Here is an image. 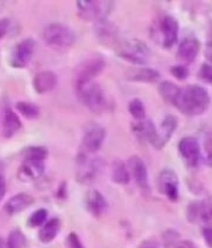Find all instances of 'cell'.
<instances>
[{
  "label": "cell",
  "instance_id": "6da1fadb",
  "mask_svg": "<svg viewBox=\"0 0 212 248\" xmlns=\"http://www.w3.org/2000/svg\"><path fill=\"white\" fill-rule=\"evenodd\" d=\"M211 97L204 87L198 85H189L181 88L175 107L185 116L196 117L204 114L209 109Z\"/></svg>",
  "mask_w": 212,
  "mask_h": 248
},
{
  "label": "cell",
  "instance_id": "7a4b0ae2",
  "mask_svg": "<svg viewBox=\"0 0 212 248\" xmlns=\"http://www.w3.org/2000/svg\"><path fill=\"white\" fill-rule=\"evenodd\" d=\"M78 101L96 114H102L110 109V101L103 87L96 81L75 88Z\"/></svg>",
  "mask_w": 212,
  "mask_h": 248
},
{
  "label": "cell",
  "instance_id": "3957f363",
  "mask_svg": "<svg viewBox=\"0 0 212 248\" xmlns=\"http://www.w3.org/2000/svg\"><path fill=\"white\" fill-rule=\"evenodd\" d=\"M114 48L121 59L136 65H144L151 56L149 46L139 39H122Z\"/></svg>",
  "mask_w": 212,
  "mask_h": 248
},
{
  "label": "cell",
  "instance_id": "277c9868",
  "mask_svg": "<svg viewBox=\"0 0 212 248\" xmlns=\"http://www.w3.org/2000/svg\"><path fill=\"white\" fill-rule=\"evenodd\" d=\"M44 43L55 50L70 48L76 41L74 30L60 23H50L43 30Z\"/></svg>",
  "mask_w": 212,
  "mask_h": 248
},
{
  "label": "cell",
  "instance_id": "5b68a950",
  "mask_svg": "<svg viewBox=\"0 0 212 248\" xmlns=\"http://www.w3.org/2000/svg\"><path fill=\"white\" fill-rule=\"evenodd\" d=\"M106 67V60L101 55H93L83 60L75 70L74 88L93 82L96 77L102 74Z\"/></svg>",
  "mask_w": 212,
  "mask_h": 248
},
{
  "label": "cell",
  "instance_id": "8992f818",
  "mask_svg": "<svg viewBox=\"0 0 212 248\" xmlns=\"http://www.w3.org/2000/svg\"><path fill=\"white\" fill-rule=\"evenodd\" d=\"M102 169V159L91 156V154L83 150L78 153L76 159V179L78 183L85 184V185L93 183L99 176Z\"/></svg>",
  "mask_w": 212,
  "mask_h": 248
},
{
  "label": "cell",
  "instance_id": "52a82bcc",
  "mask_svg": "<svg viewBox=\"0 0 212 248\" xmlns=\"http://www.w3.org/2000/svg\"><path fill=\"white\" fill-rule=\"evenodd\" d=\"M114 4L112 1H96V0H81L77 1V14L85 21H99L108 19Z\"/></svg>",
  "mask_w": 212,
  "mask_h": 248
},
{
  "label": "cell",
  "instance_id": "ba28073f",
  "mask_svg": "<svg viewBox=\"0 0 212 248\" xmlns=\"http://www.w3.org/2000/svg\"><path fill=\"white\" fill-rule=\"evenodd\" d=\"M35 40L31 37H26L16 44L13 47L9 63L14 68H25L31 62L32 56L35 54Z\"/></svg>",
  "mask_w": 212,
  "mask_h": 248
},
{
  "label": "cell",
  "instance_id": "9c48e42d",
  "mask_svg": "<svg viewBox=\"0 0 212 248\" xmlns=\"http://www.w3.org/2000/svg\"><path fill=\"white\" fill-rule=\"evenodd\" d=\"M106 139V129L97 123L87 124L85 128L82 138V147L81 150L88 153V154H94L102 148Z\"/></svg>",
  "mask_w": 212,
  "mask_h": 248
},
{
  "label": "cell",
  "instance_id": "30bf717a",
  "mask_svg": "<svg viewBox=\"0 0 212 248\" xmlns=\"http://www.w3.org/2000/svg\"><path fill=\"white\" fill-rule=\"evenodd\" d=\"M94 35L102 45L110 47H116L122 40L118 26L108 19L99 20L94 23Z\"/></svg>",
  "mask_w": 212,
  "mask_h": 248
},
{
  "label": "cell",
  "instance_id": "8fae6325",
  "mask_svg": "<svg viewBox=\"0 0 212 248\" xmlns=\"http://www.w3.org/2000/svg\"><path fill=\"white\" fill-rule=\"evenodd\" d=\"M127 167L128 170H129L130 178H133L139 189L143 192H150L149 174H148V169L144 160L138 155H132L128 159Z\"/></svg>",
  "mask_w": 212,
  "mask_h": 248
},
{
  "label": "cell",
  "instance_id": "7c38bea8",
  "mask_svg": "<svg viewBox=\"0 0 212 248\" xmlns=\"http://www.w3.org/2000/svg\"><path fill=\"white\" fill-rule=\"evenodd\" d=\"M186 218L190 223L211 222L212 221V199L191 201L187 205Z\"/></svg>",
  "mask_w": 212,
  "mask_h": 248
},
{
  "label": "cell",
  "instance_id": "4fadbf2b",
  "mask_svg": "<svg viewBox=\"0 0 212 248\" xmlns=\"http://www.w3.org/2000/svg\"><path fill=\"white\" fill-rule=\"evenodd\" d=\"M179 153L185 163L191 168L197 167L202 161V152H201L200 143L194 137H185L179 141Z\"/></svg>",
  "mask_w": 212,
  "mask_h": 248
},
{
  "label": "cell",
  "instance_id": "5bb4252c",
  "mask_svg": "<svg viewBox=\"0 0 212 248\" xmlns=\"http://www.w3.org/2000/svg\"><path fill=\"white\" fill-rule=\"evenodd\" d=\"M159 191L170 201L179 200V178L174 170L163 169L158 178Z\"/></svg>",
  "mask_w": 212,
  "mask_h": 248
},
{
  "label": "cell",
  "instance_id": "9a60e30c",
  "mask_svg": "<svg viewBox=\"0 0 212 248\" xmlns=\"http://www.w3.org/2000/svg\"><path fill=\"white\" fill-rule=\"evenodd\" d=\"M200 41L195 36H186L179 44L176 57H178L181 65L187 66L195 61L198 52H200Z\"/></svg>",
  "mask_w": 212,
  "mask_h": 248
},
{
  "label": "cell",
  "instance_id": "2e32d148",
  "mask_svg": "<svg viewBox=\"0 0 212 248\" xmlns=\"http://www.w3.org/2000/svg\"><path fill=\"white\" fill-rule=\"evenodd\" d=\"M160 31L163 35V46L167 48L173 47L179 39V21L171 15H165L160 21Z\"/></svg>",
  "mask_w": 212,
  "mask_h": 248
},
{
  "label": "cell",
  "instance_id": "e0dca14e",
  "mask_svg": "<svg viewBox=\"0 0 212 248\" xmlns=\"http://www.w3.org/2000/svg\"><path fill=\"white\" fill-rule=\"evenodd\" d=\"M44 172H45V161L23 159V163L17 171V176L23 181H35L41 178Z\"/></svg>",
  "mask_w": 212,
  "mask_h": 248
},
{
  "label": "cell",
  "instance_id": "ac0fdd59",
  "mask_svg": "<svg viewBox=\"0 0 212 248\" xmlns=\"http://www.w3.org/2000/svg\"><path fill=\"white\" fill-rule=\"evenodd\" d=\"M86 209L91 215L96 218H99L101 216L107 212L109 209L107 199L103 196L102 192H99L98 190H90L86 195Z\"/></svg>",
  "mask_w": 212,
  "mask_h": 248
},
{
  "label": "cell",
  "instance_id": "d6986e66",
  "mask_svg": "<svg viewBox=\"0 0 212 248\" xmlns=\"http://www.w3.org/2000/svg\"><path fill=\"white\" fill-rule=\"evenodd\" d=\"M32 203H34V198L31 195L26 194V192H20V194L12 196L4 203V211L13 216V215H17L20 212L25 211Z\"/></svg>",
  "mask_w": 212,
  "mask_h": 248
},
{
  "label": "cell",
  "instance_id": "ffe728a7",
  "mask_svg": "<svg viewBox=\"0 0 212 248\" xmlns=\"http://www.w3.org/2000/svg\"><path fill=\"white\" fill-rule=\"evenodd\" d=\"M57 75L52 71H41L39 74H36L32 79V86L36 93L39 94H44V93L51 92L55 87L57 86Z\"/></svg>",
  "mask_w": 212,
  "mask_h": 248
},
{
  "label": "cell",
  "instance_id": "44dd1931",
  "mask_svg": "<svg viewBox=\"0 0 212 248\" xmlns=\"http://www.w3.org/2000/svg\"><path fill=\"white\" fill-rule=\"evenodd\" d=\"M178 118L175 116H173V114H167V116L164 117V119H163V122L160 124V127L158 128V149H161V148H164L167 145V141L170 140V138L175 133L176 128H178Z\"/></svg>",
  "mask_w": 212,
  "mask_h": 248
},
{
  "label": "cell",
  "instance_id": "7402d4cb",
  "mask_svg": "<svg viewBox=\"0 0 212 248\" xmlns=\"http://www.w3.org/2000/svg\"><path fill=\"white\" fill-rule=\"evenodd\" d=\"M21 121L19 116L12 109H6L4 112L3 122H1V136L5 139H10L16 134L21 128Z\"/></svg>",
  "mask_w": 212,
  "mask_h": 248
},
{
  "label": "cell",
  "instance_id": "603a6c76",
  "mask_svg": "<svg viewBox=\"0 0 212 248\" xmlns=\"http://www.w3.org/2000/svg\"><path fill=\"white\" fill-rule=\"evenodd\" d=\"M60 230H61V221L57 217H52L50 220L46 221L41 229L39 231V240L40 242L45 243H51L52 241L57 237V234L60 233Z\"/></svg>",
  "mask_w": 212,
  "mask_h": 248
},
{
  "label": "cell",
  "instance_id": "cb8c5ba5",
  "mask_svg": "<svg viewBox=\"0 0 212 248\" xmlns=\"http://www.w3.org/2000/svg\"><path fill=\"white\" fill-rule=\"evenodd\" d=\"M158 92L165 103L175 106L176 101H178L179 96H180L181 87H179L176 83L169 81V79H165V81H161L159 83Z\"/></svg>",
  "mask_w": 212,
  "mask_h": 248
},
{
  "label": "cell",
  "instance_id": "d4e9b609",
  "mask_svg": "<svg viewBox=\"0 0 212 248\" xmlns=\"http://www.w3.org/2000/svg\"><path fill=\"white\" fill-rule=\"evenodd\" d=\"M128 78L133 82H141V83H156L160 81V74L155 68L141 67L133 70L128 75Z\"/></svg>",
  "mask_w": 212,
  "mask_h": 248
},
{
  "label": "cell",
  "instance_id": "484cf974",
  "mask_svg": "<svg viewBox=\"0 0 212 248\" xmlns=\"http://www.w3.org/2000/svg\"><path fill=\"white\" fill-rule=\"evenodd\" d=\"M112 180L118 185H127L130 181V174L127 164L121 159H116L112 163Z\"/></svg>",
  "mask_w": 212,
  "mask_h": 248
},
{
  "label": "cell",
  "instance_id": "4316f807",
  "mask_svg": "<svg viewBox=\"0 0 212 248\" xmlns=\"http://www.w3.org/2000/svg\"><path fill=\"white\" fill-rule=\"evenodd\" d=\"M16 110L28 119H35L40 116V108L31 102L20 101L16 103Z\"/></svg>",
  "mask_w": 212,
  "mask_h": 248
},
{
  "label": "cell",
  "instance_id": "83f0119b",
  "mask_svg": "<svg viewBox=\"0 0 212 248\" xmlns=\"http://www.w3.org/2000/svg\"><path fill=\"white\" fill-rule=\"evenodd\" d=\"M48 156V152L45 147L40 145H32L23 152V159H34V160L45 161Z\"/></svg>",
  "mask_w": 212,
  "mask_h": 248
},
{
  "label": "cell",
  "instance_id": "f1b7e54d",
  "mask_svg": "<svg viewBox=\"0 0 212 248\" xmlns=\"http://www.w3.org/2000/svg\"><path fill=\"white\" fill-rule=\"evenodd\" d=\"M28 242H26V237L20 230H13L8 234V240H6V248H26Z\"/></svg>",
  "mask_w": 212,
  "mask_h": 248
},
{
  "label": "cell",
  "instance_id": "f546056e",
  "mask_svg": "<svg viewBox=\"0 0 212 248\" xmlns=\"http://www.w3.org/2000/svg\"><path fill=\"white\" fill-rule=\"evenodd\" d=\"M128 110H129L130 116L133 117V119H136V122H140L145 119V106L141 102V99H132L129 102V105H128Z\"/></svg>",
  "mask_w": 212,
  "mask_h": 248
},
{
  "label": "cell",
  "instance_id": "4dcf8cb0",
  "mask_svg": "<svg viewBox=\"0 0 212 248\" xmlns=\"http://www.w3.org/2000/svg\"><path fill=\"white\" fill-rule=\"evenodd\" d=\"M47 210L45 209H40L36 210L35 212H32L31 216L29 217V221H28V226L30 227H40V226H43L44 223L47 221Z\"/></svg>",
  "mask_w": 212,
  "mask_h": 248
},
{
  "label": "cell",
  "instance_id": "1f68e13d",
  "mask_svg": "<svg viewBox=\"0 0 212 248\" xmlns=\"http://www.w3.org/2000/svg\"><path fill=\"white\" fill-rule=\"evenodd\" d=\"M198 77L201 78V81H204L207 85L212 86V65L209 62H205L202 63L198 71Z\"/></svg>",
  "mask_w": 212,
  "mask_h": 248
},
{
  "label": "cell",
  "instance_id": "d6a6232c",
  "mask_svg": "<svg viewBox=\"0 0 212 248\" xmlns=\"http://www.w3.org/2000/svg\"><path fill=\"white\" fill-rule=\"evenodd\" d=\"M163 238H164V243L167 248H174V246L180 241V234L175 230H169L163 234Z\"/></svg>",
  "mask_w": 212,
  "mask_h": 248
},
{
  "label": "cell",
  "instance_id": "836d02e7",
  "mask_svg": "<svg viewBox=\"0 0 212 248\" xmlns=\"http://www.w3.org/2000/svg\"><path fill=\"white\" fill-rule=\"evenodd\" d=\"M170 72H171V75L178 79H186L190 74L187 66L181 65V63H179V65H175V66H171V67H170Z\"/></svg>",
  "mask_w": 212,
  "mask_h": 248
},
{
  "label": "cell",
  "instance_id": "e575fe53",
  "mask_svg": "<svg viewBox=\"0 0 212 248\" xmlns=\"http://www.w3.org/2000/svg\"><path fill=\"white\" fill-rule=\"evenodd\" d=\"M66 245H67V248H86L78 234L75 233V232H71V233L67 234Z\"/></svg>",
  "mask_w": 212,
  "mask_h": 248
},
{
  "label": "cell",
  "instance_id": "d590c367",
  "mask_svg": "<svg viewBox=\"0 0 212 248\" xmlns=\"http://www.w3.org/2000/svg\"><path fill=\"white\" fill-rule=\"evenodd\" d=\"M202 160L206 165L212 168V138H207L204 144V156Z\"/></svg>",
  "mask_w": 212,
  "mask_h": 248
},
{
  "label": "cell",
  "instance_id": "8d00e7d4",
  "mask_svg": "<svg viewBox=\"0 0 212 248\" xmlns=\"http://www.w3.org/2000/svg\"><path fill=\"white\" fill-rule=\"evenodd\" d=\"M10 25H12V21L9 17H3L0 19V40L3 39L6 34L10 30Z\"/></svg>",
  "mask_w": 212,
  "mask_h": 248
},
{
  "label": "cell",
  "instance_id": "74e56055",
  "mask_svg": "<svg viewBox=\"0 0 212 248\" xmlns=\"http://www.w3.org/2000/svg\"><path fill=\"white\" fill-rule=\"evenodd\" d=\"M202 236H204L207 246L212 248V221L204 227V230H202Z\"/></svg>",
  "mask_w": 212,
  "mask_h": 248
},
{
  "label": "cell",
  "instance_id": "f35d334b",
  "mask_svg": "<svg viewBox=\"0 0 212 248\" xmlns=\"http://www.w3.org/2000/svg\"><path fill=\"white\" fill-rule=\"evenodd\" d=\"M174 248H198V247L195 245V243L191 242V241L189 240H180L175 246H174Z\"/></svg>",
  "mask_w": 212,
  "mask_h": 248
},
{
  "label": "cell",
  "instance_id": "ab89813d",
  "mask_svg": "<svg viewBox=\"0 0 212 248\" xmlns=\"http://www.w3.org/2000/svg\"><path fill=\"white\" fill-rule=\"evenodd\" d=\"M205 57L209 61V63L212 65V40H209L206 44V47H205Z\"/></svg>",
  "mask_w": 212,
  "mask_h": 248
},
{
  "label": "cell",
  "instance_id": "60d3db41",
  "mask_svg": "<svg viewBox=\"0 0 212 248\" xmlns=\"http://www.w3.org/2000/svg\"><path fill=\"white\" fill-rule=\"evenodd\" d=\"M6 194V183L4 175H0V201L3 200Z\"/></svg>",
  "mask_w": 212,
  "mask_h": 248
},
{
  "label": "cell",
  "instance_id": "b9f144b4",
  "mask_svg": "<svg viewBox=\"0 0 212 248\" xmlns=\"http://www.w3.org/2000/svg\"><path fill=\"white\" fill-rule=\"evenodd\" d=\"M139 248H159V245L155 241H145L139 246Z\"/></svg>",
  "mask_w": 212,
  "mask_h": 248
},
{
  "label": "cell",
  "instance_id": "7bdbcfd3",
  "mask_svg": "<svg viewBox=\"0 0 212 248\" xmlns=\"http://www.w3.org/2000/svg\"><path fill=\"white\" fill-rule=\"evenodd\" d=\"M5 243H4L3 238H0V248H5Z\"/></svg>",
  "mask_w": 212,
  "mask_h": 248
},
{
  "label": "cell",
  "instance_id": "ee69618b",
  "mask_svg": "<svg viewBox=\"0 0 212 248\" xmlns=\"http://www.w3.org/2000/svg\"><path fill=\"white\" fill-rule=\"evenodd\" d=\"M3 170H4V167H3V164L0 163V175H3Z\"/></svg>",
  "mask_w": 212,
  "mask_h": 248
}]
</instances>
